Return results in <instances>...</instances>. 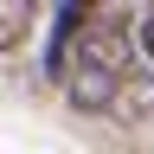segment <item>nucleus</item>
<instances>
[{"label": "nucleus", "instance_id": "f257e3e1", "mask_svg": "<svg viewBox=\"0 0 154 154\" xmlns=\"http://www.w3.org/2000/svg\"><path fill=\"white\" fill-rule=\"evenodd\" d=\"M71 109H109L128 84V13H84L64 64H58Z\"/></svg>", "mask_w": 154, "mask_h": 154}, {"label": "nucleus", "instance_id": "f03ea898", "mask_svg": "<svg viewBox=\"0 0 154 154\" xmlns=\"http://www.w3.org/2000/svg\"><path fill=\"white\" fill-rule=\"evenodd\" d=\"M26 32H32V7L26 0H0V51L26 45Z\"/></svg>", "mask_w": 154, "mask_h": 154}, {"label": "nucleus", "instance_id": "7ed1b4c3", "mask_svg": "<svg viewBox=\"0 0 154 154\" xmlns=\"http://www.w3.org/2000/svg\"><path fill=\"white\" fill-rule=\"evenodd\" d=\"M135 38H141V51H148V64H154V0L135 7Z\"/></svg>", "mask_w": 154, "mask_h": 154}]
</instances>
